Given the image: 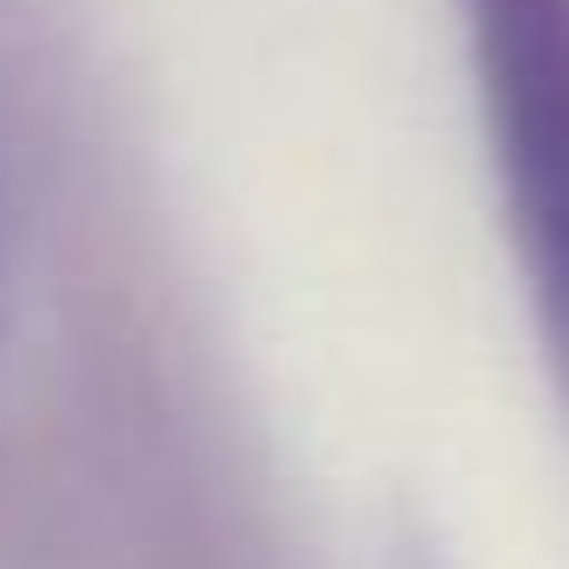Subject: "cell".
<instances>
[{
	"label": "cell",
	"mask_w": 569,
	"mask_h": 569,
	"mask_svg": "<svg viewBox=\"0 0 569 569\" xmlns=\"http://www.w3.org/2000/svg\"><path fill=\"white\" fill-rule=\"evenodd\" d=\"M461 9L519 277L569 377V0H461Z\"/></svg>",
	"instance_id": "1"
}]
</instances>
